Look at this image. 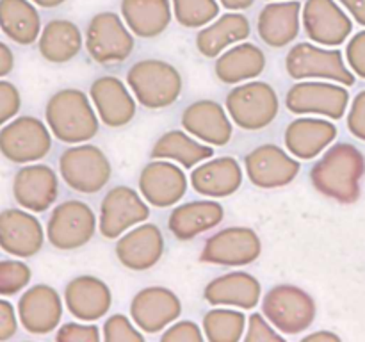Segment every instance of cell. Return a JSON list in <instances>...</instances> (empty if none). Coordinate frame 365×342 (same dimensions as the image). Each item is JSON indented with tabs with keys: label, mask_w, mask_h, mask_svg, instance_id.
<instances>
[{
	"label": "cell",
	"mask_w": 365,
	"mask_h": 342,
	"mask_svg": "<svg viewBox=\"0 0 365 342\" xmlns=\"http://www.w3.org/2000/svg\"><path fill=\"white\" fill-rule=\"evenodd\" d=\"M364 175V153L351 142H335L312 166L310 182L327 198L348 205L360 198Z\"/></svg>",
	"instance_id": "1"
},
{
	"label": "cell",
	"mask_w": 365,
	"mask_h": 342,
	"mask_svg": "<svg viewBox=\"0 0 365 342\" xmlns=\"http://www.w3.org/2000/svg\"><path fill=\"white\" fill-rule=\"evenodd\" d=\"M82 89L64 88L53 93L45 107V121L53 138L66 145L88 142L100 130V118Z\"/></svg>",
	"instance_id": "2"
},
{
	"label": "cell",
	"mask_w": 365,
	"mask_h": 342,
	"mask_svg": "<svg viewBox=\"0 0 365 342\" xmlns=\"http://www.w3.org/2000/svg\"><path fill=\"white\" fill-rule=\"evenodd\" d=\"M127 86L138 103L157 110L173 105L180 98L184 81L173 64L150 57L132 64L127 73Z\"/></svg>",
	"instance_id": "3"
},
{
	"label": "cell",
	"mask_w": 365,
	"mask_h": 342,
	"mask_svg": "<svg viewBox=\"0 0 365 342\" xmlns=\"http://www.w3.org/2000/svg\"><path fill=\"white\" fill-rule=\"evenodd\" d=\"M225 109L230 120L242 130L257 132L277 120L280 100L273 86L253 78L241 86H234L228 91Z\"/></svg>",
	"instance_id": "4"
},
{
	"label": "cell",
	"mask_w": 365,
	"mask_h": 342,
	"mask_svg": "<svg viewBox=\"0 0 365 342\" xmlns=\"http://www.w3.org/2000/svg\"><path fill=\"white\" fill-rule=\"evenodd\" d=\"M262 314L284 335H298L316 321V299L292 284L271 287L262 298Z\"/></svg>",
	"instance_id": "5"
},
{
	"label": "cell",
	"mask_w": 365,
	"mask_h": 342,
	"mask_svg": "<svg viewBox=\"0 0 365 342\" xmlns=\"http://www.w3.org/2000/svg\"><path fill=\"white\" fill-rule=\"evenodd\" d=\"M285 70L294 81H334L342 86L355 84V73L346 66L341 50L317 43H296L285 57Z\"/></svg>",
	"instance_id": "6"
},
{
	"label": "cell",
	"mask_w": 365,
	"mask_h": 342,
	"mask_svg": "<svg viewBox=\"0 0 365 342\" xmlns=\"http://www.w3.org/2000/svg\"><path fill=\"white\" fill-rule=\"evenodd\" d=\"M59 173L70 189L82 195H95L109 184L113 166L98 146L78 142L61 153Z\"/></svg>",
	"instance_id": "7"
},
{
	"label": "cell",
	"mask_w": 365,
	"mask_h": 342,
	"mask_svg": "<svg viewBox=\"0 0 365 342\" xmlns=\"http://www.w3.org/2000/svg\"><path fill=\"white\" fill-rule=\"evenodd\" d=\"M52 150V132L36 116H18L0 128V153L9 162L31 164Z\"/></svg>",
	"instance_id": "8"
},
{
	"label": "cell",
	"mask_w": 365,
	"mask_h": 342,
	"mask_svg": "<svg viewBox=\"0 0 365 342\" xmlns=\"http://www.w3.org/2000/svg\"><path fill=\"white\" fill-rule=\"evenodd\" d=\"M134 46V34L120 14L103 11L89 20L86 28V50L95 63H123Z\"/></svg>",
	"instance_id": "9"
},
{
	"label": "cell",
	"mask_w": 365,
	"mask_h": 342,
	"mask_svg": "<svg viewBox=\"0 0 365 342\" xmlns=\"http://www.w3.org/2000/svg\"><path fill=\"white\" fill-rule=\"evenodd\" d=\"M96 232V216L88 203L66 200L56 205L46 221L45 234L50 244L71 252L88 244Z\"/></svg>",
	"instance_id": "10"
},
{
	"label": "cell",
	"mask_w": 365,
	"mask_h": 342,
	"mask_svg": "<svg viewBox=\"0 0 365 342\" xmlns=\"http://www.w3.org/2000/svg\"><path fill=\"white\" fill-rule=\"evenodd\" d=\"M262 253V241L253 228L228 227L210 235L200 253V262L241 267L253 264Z\"/></svg>",
	"instance_id": "11"
},
{
	"label": "cell",
	"mask_w": 365,
	"mask_h": 342,
	"mask_svg": "<svg viewBox=\"0 0 365 342\" xmlns=\"http://www.w3.org/2000/svg\"><path fill=\"white\" fill-rule=\"evenodd\" d=\"M348 103V88L339 82L299 81L285 95V107L292 114H319L330 120H341Z\"/></svg>",
	"instance_id": "12"
},
{
	"label": "cell",
	"mask_w": 365,
	"mask_h": 342,
	"mask_svg": "<svg viewBox=\"0 0 365 342\" xmlns=\"http://www.w3.org/2000/svg\"><path fill=\"white\" fill-rule=\"evenodd\" d=\"M150 217L146 200L128 185H116L109 189L100 203L98 230L106 239H118L125 232Z\"/></svg>",
	"instance_id": "13"
},
{
	"label": "cell",
	"mask_w": 365,
	"mask_h": 342,
	"mask_svg": "<svg viewBox=\"0 0 365 342\" xmlns=\"http://www.w3.org/2000/svg\"><path fill=\"white\" fill-rule=\"evenodd\" d=\"M299 170V160L274 142H264L245 157L246 175L260 189L285 187L294 182Z\"/></svg>",
	"instance_id": "14"
},
{
	"label": "cell",
	"mask_w": 365,
	"mask_h": 342,
	"mask_svg": "<svg viewBox=\"0 0 365 342\" xmlns=\"http://www.w3.org/2000/svg\"><path fill=\"white\" fill-rule=\"evenodd\" d=\"M182 301L163 285L145 287L130 301V317L145 333H159L180 317Z\"/></svg>",
	"instance_id": "15"
},
{
	"label": "cell",
	"mask_w": 365,
	"mask_h": 342,
	"mask_svg": "<svg viewBox=\"0 0 365 342\" xmlns=\"http://www.w3.org/2000/svg\"><path fill=\"white\" fill-rule=\"evenodd\" d=\"M189 180L173 160L153 159L139 173V192L150 205L166 209L185 196Z\"/></svg>",
	"instance_id": "16"
},
{
	"label": "cell",
	"mask_w": 365,
	"mask_h": 342,
	"mask_svg": "<svg viewBox=\"0 0 365 342\" xmlns=\"http://www.w3.org/2000/svg\"><path fill=\"white\" fill-rule=\"evenodd\" d=\"M16 314L25 331L32 335H46L59 328L63 299L52 285H32L18 299Z\"/></svg>",
	"instance_id": "17"
},
{
	"label": "cell",
	"mask_w": 365,
	"mask_h": 342,
	"mask_svg": "<svg viewBox=\"0 0 365 342\" xmlns=\"http://www.w3.org/2000/svg\"><path fill=\"white\" fill-rule=\"evenodd\" d=\"M302 25L309 39L323 46H339L353 31V21L335 0H307Z\"/></svg>",
	"instance_id": "18"
},
{
	"label": "cell",
	"mask_w": 365,
	"mask_h": 342,
	"mask_svg": "<svg viewBox=\"0 0 365 342\" xmlns=\"http://www.w3.org/2000/svg\"><path fill=\"white\" fill-rule=\"evenodd\" d=\"M45 230L31 210L6 209L0 212V248L11 256L29 259L41 252Z\"/></svg>",
	"instance_id": "19"
},
{
	"label": "cell",
	"mask_w": 365,
	"mask_h": 342,
	"mask_svg": "<svg viewBox=\"0 0 365 342\" xmlns=\"http://www.w3.org/2000/svg\"><path fill=\"white\" fill-rule=\"evenodd\" d=\"M114 253L127 269L148 271L163 259L164 235L155 223H139L118 237Z\"/></svg>",
	"instance_id": "20"
},
{
	"label": "cell",
	"mask_w": 365,
	"mask_h": 342,
	"mask_svg": "<svg viewBox=\"0 0 365 342\" xmlns=\"http://www.w3.org/2000/svg\"><path fill=\"white\" fill-rule=\"evenodd\" d=\"M13 196L21 209L46 212L59 196V178L46 164H27L13 178Z\"/></svg>",
	"instance_id": "21"
},
{
	"label": "cell",
	"mask_w": 365,
	"mask_h": 342,
	"mask_svg": "<svg viewBox=\"0 0 365 342\" xmlns=\"http://www.w3.org/2000/svg\"><path fill=\"white\" fill-rule=\"evenodd\" d=\"M89 98L95 105L100 121L109 128H121L135 116V96L123 81L113 75H103L93 81Z\"/></svg>",
	"instance_id": "22"
},
{
	"label": "cell",
	"mask_w": 365,
	"mask_h": 342,
	"mask_svg": "<svg viewBox=\"0 0 365 342\" xmlns=\"http://www.w3.org/2000/svg\"><path fill=\"white\" fill-rule=\"evenodd\" d=\"M180 123L185 132L210 146L228 145L234 134L227 109L214 100H196L185 107Z\"/></svg>",
	"instance_id": "23"
},
{
	"label": "cell",
	"mask_w": 365,
	"mask_h": 342,
	"mask_svg": "<svg viewBox=\"0 0 365 342\" xmlns=\"http://www.w3.org/2000/svg\"><path fill=\"white\" fill-rule=\"evenodd\" d=\"M64 303L75 319L93 323L109 314L113 305V292L109 285L93 274H81L64 287Z\"/></svg>",
	"instance_id": "24"
},
{
	"label": "cell",
	"mask_w": 365,
	"mask_h": 342,
	"mask_svg": "<svg viewBox=\"0 0 365 342\" xmlns=\"http://www.w3.org/2000/svg\"><path fill=\"white\" fill-rule=\"evenodd\" d=\"M337 138V127L328 118L299 116L287 125L284 145L289 153L302 160L316 159Z\"/></svg>",
	"instance_id": "25"
},
{
	"label": "cell",
	"mask_w": 365,
	"mask_h": 342,
	"mask_svg": "<svg viewBox=\"0 0 365 342\" xmlns=\"http://www.w3.org/2000/svg\"><path fill=\"white\" fill-rule=\"evenodd\" d=\"M189 182L198 195L207 198H227L242 185L241 164L235 157H210L192 167Z\"/></svg>",
	"instance_id": "26"
},
{
	"label": "cell",
	"mask_w": 365,
	"mask_h": 342,
	"mask_svg": "<svg viewBox=\"0 0 365 342\" xmlns=\"http://www.w3.org/2000/svg\"><path fill=\"white\" fill-rule=\"evenodd\" d=\"M262 296V285L246 271H232L214 278L203 289V298L212 306H235L253 310Z\"/></svg>",
	"instance_id": "27"
},
{
	"label": "cell",
	"mask_w": 365,
	"mask_h": 342,
	"mask_svg": "<svg viewBox=\"0 0 365 342\" xmlns=\"http://www.w3.org/2000/svg\"><path fill=\"white\" fill-rule=\"evenodd\" d=\"M302 28L299 0H277L262 7L257 18L259 38L273 48H282L294 41Z\"/></svg>",
	"instance_id": "28"
},
{
	"label": "cell",
	"mask_w": 365,
	"mask_h": 342,
	"mask_svg": "<svg viewBox=\"0 0 365 342\" xmlns=\"http://www.w3.org/2000/svg\"><path fill=\"white\" fill-rule=\"evenodd\" d=\"M225 209L214 200H192L175 207L168 217V228L178 241H191L223 221Z\"/></svg>",
	"instance_id": "29"
},
{
	"label": "cell",
	"mask_w": 365,
	"mask_h": 342,
	"mask_svg": "<svg viewBox=\"0 0 365 342\" xmlns=\"http://www.w3.org/2000/svg\"><path fill=\"white\" fill-rule=\"evenodd\" d=\"M266 70V56L255 43L241 41L216 57L214 75L227 86L253 81Z\"/></svg>",
	"instance_id": "30"
},
{
	"label": "cell",
	"mask_w": 365,
	"mask_h": 342,
	"mask_svg": "<svg viewBox=\"0 0 365 342\" xmlns=\"http://www.w3.org/2000/svg\"><path fill=\"white\" fill-rule=\"evenodd\" d=\"M250 34L252 27L248 18L241 14V11H230L200 28L196 34V48L207 59H216L235 43L246 41Z\"/></svg>",
	"instance_id": "31"
},
{
	"label": "cell",
	"mask_w": 365,
	"mask_h": 342,
	"mask_svg": "<svg viewBox=\"0 0 365 342\" xmlns=\"http://www.w3.org/2000/svg\"><path fill=\"white\" fill-rule=\"evenodd\" d=\"M121 18L132 34L152 39L170 27L173 7L170 0H121Z\"/></svg>",
	"instance_id": "32"
},
{
	"label": "cell",
	"mask_w": 365,
	"mask_h": 342,
	"mask_svg": "<svg viewBox=\"0 0 365 342\" xmlns=\"http://www.w3.org/2000/svg\"><path fill=\"white\" fill-rule=\"evenodd\" d=\"M150 155L152 159L173 160L185 170H192L200 162L214 157V146L205 145L189 132L175 128L157 139Z\"/></svg>",
	"instance_id": "33"
},
{
	"label": "cell",
	"mask_w": 365,
	"mask_h": 342,
	"mask_svg": "<svg viewBox=\"0 0 365 342\" xmlns=\"http://www.w3.org/2000/svg\"><path fill=\"white\" fill-rule=\"evenodd\" d=\"M0 31L13 43L29 46L41 34V16L31 0H0Z\"/></svg>",
	"instance_id": "34"
},
{
	"label": "cell",
	"mask_w": 365,
	"mask_h": 342,
	"mask_svg": "<svg viewBox=\"0 0 365 342\" xmlns=\"http://www.w3.org/2000/svg\"><path fill=\"white\" fill-rule=\"evenodd\" d=\"M38 50L41 57L48 63L63 64L78 56L82 50V32L73 21L50 20L41 28L38 38Z\"/></svg>",
	"instance_id": "35"
},
{
	"label": "cell",
	"mask_w": 365,
	"mask_h": 342,
	"mask_svg": "<svg viewBox=\"0 0 365 342\" xmlns=\"http://www.w3.org/2000/svg\"><path fill=\"white\" fill-rule=\"evenodd\" d=\"M245 314L239 310H232L223 306V309H212L203 316L202 330L207 341L210 342H237L245 337L246 331Z\"/></svg>",
	"instance_id": "36"
},
{
	"label": "cell",
	"mask_w": 365,
	"mask_h": 342,
	"mask_svg": "<svg viewBox=\"0 0 365 342\" xmlns=\"http://www.w3.org/2000/svg\"><path fill=\"white\" fill-rule=\"evenodd\" d=\"M173 16L185 28H202L220 16L217 0H171Z\"/></svg>",
	"instance_id": "37"
},
{
	"label": "cell",
	"mask_w": 365,
	"mask_h": 342,
	"mask_svg": "<svg viewBox=\"0 0 365 342\" xmlns=\"http://www.w3.org/2000/svg\"><path fill=\"white\" fill-rule=\"evenodd\" d=\"M31 278V267L21 260H0V296L18 294L27 287Z\"/></svg>",
	"instance_id": "38"
},
{
	"label": "cell",
	"mask_w": 365,
	"mask_h": 342,
	"mask_svg": "<svg viewBox=\"0 0 365 342\" xmlns=\"http://www.w3.org/2000/svg\"><path fill=\"white\" fill-rule=\"evenodd\" d=\"M102 338L106 342H143L145 335L125 314H113L103 323Z\"/></svg>",
	"instance_id": "39"
},
{
	"label": "cell",
	"mask_w": 365,
	"mask_h": 342,
	"mask_svg": "<svg viewBox=\"0 0 365 342\" xmlns=\"http://www.w3.org/2000/svg\"><path fill=\"white\" fill-rule=\"evenodd\" d=\"M242 341L245 342L284 341V333H280V331L269 323V319H267L264 314L255 312L248 317V323H246V331Z\"/></svg>",
	"instance_id": "40"
},
{
	"label": "cell",
	"mask_w": 365,
	"mask_h": 342,
	"mask_svg": "<svg viewBox=\"0 0 365 342\" xmlns=\"http://www.w3.org/2000/svg\"><path fill=\"white\" fill-rule=\"evenodd\" d=\"M56 341L59 342H98L102 341V333H100L98 326L95 324L82 323H64L63 326L57 330Z\"/></svg>",
	"instance_id": "41"
},
{
	"label": "cell",
	"mask_w": 365,
	"mask_h": 342,
	"mask_svg": "<svg viewBox=\"0 0 365 342\" xmlns=\"http://www.w3.org/2000/svg\"><path fill=\"white\" fill-rule=\"evenodd\" d=\"M163 342H203L205 335L195 321H175L160 335Z\"/></svg>",
	"instance_id": "42"
},
{
	"label": "cell",
	"mask_w": 365,
	"mask_h": 342,
	"mask_svg": "<svg viewBox=\"0 0 365 342\" xmlns=\"http://www.w3.org/2000/svg\"><path fill=\"white\" fill-rule=\"evenodd\" d=\"M21 109V95L13 82L0 81V127L9 123Z\"/></svg>",
	"instance_id": "43"
},
{
	"label": "cell",
	"mask_w": 365,
	"mask_h": 342,
	"mask_svg": "<svg viewBox=\"0 0 365 342\" xmlns=\"http://www.w3.org/2000/svg\"><path fill=\"white\" fill-rule=\"evenodd\" d=\"M346 61L355 75L365 78V31L356 32L346 45Z\"/></svg>",
	"instance_id": "44"
},
{
	"label": "cell",
	"mask_w": 365,
	"mask_h": 342,
	"mask_svg": "<svg viewBox=\"0 0 365 342\" xmlns=\"http://www.w3.org/2000/svg\"><path fill=\"white\" fill-rule=\"evenodd\" d=\"M348 128L356 139L365 142V89L351 102L348 113Z\"/></svg>",
	"instance_id": "45"
},
{
	"label": "cell",
	"mask_w": 365,
	"mask_h": 342,
	"mask_svg": "<svg viewBox=\"0 0 365 342\" xmlns=\"http://www.w3.org/2000/svg\"><path fill=\"white\" fill-rule=\"evenodd\" d=\"M18 331V314L7 299H0V341L14 337Z\"/></svg>",
	"instance_id": "46"
},
{
	"label": "cell",
	"mask_w": 365,
	"mask_h": 342,
	"mask_svg": "<svg viewBox=\"0 0 365 342\" xmlns=\"http://www.w3.org/2000/svg\"><path fill=\"white\" fill-rule=\"evenodd\" d=\"M14 68V56L13 50L6 45V43L0 41V78L9 75Z\"/></svg>",
	"instance_id": "47"
},
{
	"label": "cell",
	"mask_w": 365,
	"mask_h": 342,
	"mask_svg": "<svg viewBox=\"0 0 365 342\" xmlns=\"http://www.w3.org/2000/svg\"><path fill=\"white\" fill-rule=\"evenodd\" d=\"M339 2L353 14L355 21L365 27V0H339Z\"/></svg>",
	"instance_id": "48"
},
{
	"label": "cell",
	"mask_w": 365,
	"mask_h": 342,
	"mask_svg": "<svg viewBox=\"0 0 365 342\" xmlns=\"http://www.w3.org/2000/svg\"><path fill=\"white\" fill-rule=\"evenodd\" d=\"M341 342V337L334 331H314V333H309L303 337V342Z\"/></svg>",
	"instance_id": "49"
},
{
	"label": "cell",
	"mask_w": 365,
	"mask_h": 342,
	"mask_svg": "<svg viewBox=\"0 0 365 342\" xmlns=\"http://www.w3.org/2000/svg\"><path fill=\"white\" fill-rule=\"evenodd\" d=\"M255 0H220L221 6L228 11H245L253 6Z\"/></svg>",
	"instance_id": "50"
},
{
	"label": "cell",
	"mask_w": 365,
	"mask_h": 342,
	"mask_svg": "<svg viewBox=\"0 0 365 342\" xmlns=\"http://www.w3.org/2000/svg\"><path fill=\"white\" fill-rule=\"evenodd\" d=\"M31 2H34L36 6L39 7H45V9H52V7H57L61 6V4H64L66 0H31Z\"/></svg>",
	"instance_id": "51"
},
{
	"label": "cell",
	"mask_w": 365,
	"mask_h": 342,
	"mask_svg": "<svg viewBox=\"0 0 365 342\" xmlns=\"http://www.w3.org/2000/svg\"><path fill=\"white\" fill-rule=\"evenodd\" d=\"M267 2H271V0H267Z\"/></svg>",
	"instance_id": "52"
}]
</instances>
